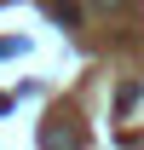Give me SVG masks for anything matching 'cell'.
I'll return each mask as SVG.
<instances>
[{"label": "cell", "instance_id": "cell-3", "mask_svg": "<svg viewBox=\"0 0 144 150\" xmlns=\"http://www.w3.org/2000/svg\"><path fill=\"white\" fill-rule=\"evenodd\" d=\"M12 52H23V40H0V58H12Z\"/></svg>", "mask_w": 144, "mask_h": 150}, {"label": "cell", "instance_id": "cell-4", "mask_svg": "<svg viewBox=\"0 0 144 150\" xmlns=\"http://www.w3.org/2000/svg\"><path fill=\"white\" fill-rule=\"evenodd\" d=\"M92 6H104V12H121V6H127V0H92Z\"/></svg>", "mask_w": 144, "mask_h": 150}, {"label": "cell", "instance_id": "cell-1", "mask_svg": "<svg viewBox=\"0 0 144 150\" xmlns=\"http://www.w3.org/2000/svg\"><path fill=\"white\" fill-rule=\"evenodd\" d=\"M40 150H87V133L75 115H46V127H40Z\"/></svg>", "mask_w": 144, "mask_h": 150}, {"label": "cell", "instance_id": "cell-2", "mask_svg": "<svg viewBox=\"0 0 144 150\" xmlns=\"http://www.w3.org/2000/svg\"><path fill=\"white\" fill-rule=\"evenodd\" d=\"M46 18L64 23V29H75V23H81V6H75V0H46Z\"/></svg>", "mask_w": 144, "mask_h": 150}]
</instances>
